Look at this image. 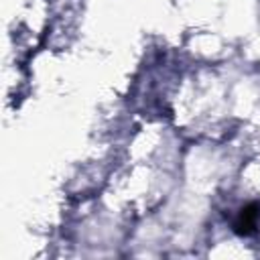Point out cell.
I'll return each instance as SVG.
<instances>
[{"mask_svg": "<svg viewBox=\"0 0 260 260\" xmlns=\"http://www.w3.org/2000/svg\"><path fill=\"white\" fill-rule=\"evenodd\" d=\"M256 217H258V205L256 203L242 207L238 219L234 221V232L240 236H250L256 228Z\"/></svg>", "mask_w": 260, "mask_h": 260, "instance_id": "1", "label": "cell"}]
</instances>
